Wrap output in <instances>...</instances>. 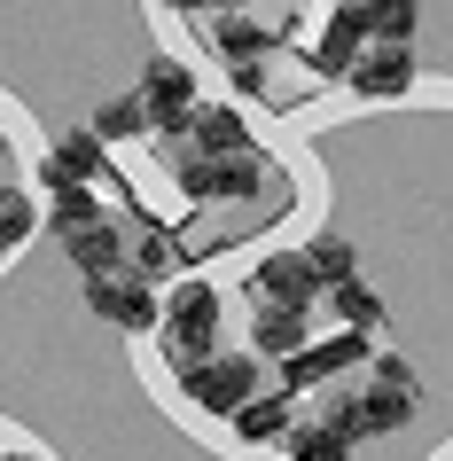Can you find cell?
I'll list each match as a JSON object with an SVG mask.
<instances>
[{"label": "cell", "mask_w": 453, "mask_h": 461, "mask_svg": "<svg viewBox=\"0 0 453 461\" xmlns=\"http://www.w3.org/2000/svg\"><path fill=\"white\" fill-rule=\"evenodd\" d=\"M219 321H227V305H219V282H204V274H180V282L165 290V313H157V352H165V367L219 352Z\"/></svg>", "instance_id": "6da1fadb"}, {"label": "cell", "mask_w": 453, "mask_h": 461, "mask_svg": "<svg viewBox=\"0 0 453 461\" xmlns=\"http://www.w3.org/2000/svg\"><path fill=\"white\" fill-rule=\"evenodd\" d=\"M258 352H204V360H180V367H165L172 375V391L188 399L195 414H212V422H227V414L258 391Z\"/></svg>", "instance_id": "7a4b0ae2"}, {"label": "cell", "mask_w": 453, "mask_h": 461, "mask_svg": "<svg viewBox=\"0 0 453 461\" xmlns=\"http://www.w3.org/2000/svg\"><path fill=\"white\" fill-rule=\"evenodd\" d=\"M86 305H95L110 329H125V337H149L157 313H165V297L149 290L141 267H102V274H86Z\"/></svg>", "instance_id": "3957f363"}, {"label": "cell", "mask_w": 453, "mask_h": 461, "mask_svg": "<svg viewBox=\"0 0 453 461\" xmlns=\"http://www.w3.org/2000/svg\"><path fill=\"white\" fill-rule=\"evenodd\" d=\"M414 78H422V55H414V40H367V48L352 55L344 86H352L359 102H406V95H414Z\"/></svg>", "instance_id": "277c9868"}, {"label": "cell", "mask_w": 453, "mask_h": 461, "mask_svg": "<svg viewBox=\"0 0 453 461\" xmlns=\"http://www.w3.org/2000/svg\"><path fill=\"white\" fill-rule=\"evenodd\" d=\"M141 102H149V125H165V133H180L195 110V71L180 63V55H149L141 71Z\"/></svg>", "instance_id": "5b68a950"}, {"label": "cell", "mask_w": 453, "mask_h": 461, "mask_svg": "<svg viewBox=\"0 0 453 461\" xmlns=\"http://www.w3.org/2000/svg\"><path fill=\"white\" fill-rule=\"evenodd\" d=\"M289 422H297V391H289V384H282V391H250V399H242V407L227 414V430H235L242 446H258V454H266V446L282 454Z\"/></svg>", "instance_id": "8992f818"}, {"label": "cell", "mask_w": 453, "mask_h": 461, "mask_svg": "<svg viewBox=\"0 0 453 461\" xmlns=\"http://www.w3.org/2000/svg\"><path fill=\"white\" fill-rule=\"evenodd\" d=\"M102 172H110V149L95 141V125H78L40 157V188L55 195V188H78V180H102Z\"/></svg>", "instance_id": "52a82bcc"}, {"label": "cell", "mask_w": 453, "mask_h": 461, "mask_svg": "<svg viewBox=\"0 0 453 461\" xmlns=\"http://www.w3.org/2000/svg\"><path fill=\"white\" fill-rule=\"evenodd\" d=\"M63 250H71V267L78 274H102V267H125V227L110 212L102 219H86L78 235H63Z\"/></svg>", "instance_id": "ba28073f"}, {"label": "cell", "mask_w": 453, "mask_h": 461, "mask_svg": "<svg viewBox=\"0 0 453 461\" xmlns=\"http://www.w3.org/2000/svg\"><path fill=\"white\" fill-rule=\"evenodd\" d=\"M282 461H352V438L336 430L329 414H297L282 438Z\"/></svg>", "instance_id": "9c48e42d"}, {"label": "cell", "mask_w": 453, "mask_h": 461, "mask_svg": "<svg viewBox=\"0 0 453 461\" xmlns=\"http://www.w3.org/2000/svg\"><path fill=\"white\" fill-rule=\"evenodd\" d=\"M86 125H95V141H102V149H133V141H149V133H157V125H149V102H141V95L102 102Z\"/></svg>", "instance_id": "30bf717a"}, {"label": "cell", "mask_w": 453, "mask_h": 461, "mask_svg": "<svg viewBox=\"0 0 453 461\" xmlns=\"http://www.w3.org/2000/svg\"><path fill=\"white\" fill-rule=\"evenodd\" d=\"M359 8H367L376 40H414V24H422V0H359Z\"/></svg>", "instance_id": "8fae6325"}, {"label": "cell", "mask_w": 453, "mask_h": 461, "mask_svg": "<svg viewBox=\"0 0 453 461\" xmlns=\"http://www.w3.org/2000/svg\"><path fill=\"white\" fill-rule=\"evenodd\" d=\"M32 235H40V212H32V195H24V188H0V258H8L16 243H32Z\"/></svg>", "instance_id": "7c38bea8"}, {"label": "cell", "mask_w": 453, "mask_h": 461, "mask_svg": "<svg viewBox=\"0 0 453 461\" xmlns=\"http://www.w3.org/2000/svg\"><path fill=\"white\" fill-rule=\"evenodd\" d=\"M86 219H102V203H95V188H86V180H78V188H55V212H48L55 235H78Z\"/></svg>", "instance_id": "4fadbf2b"}, {"label": "cell", "mask_w": 453, "mask_h": 461, "mask_svg": "<svg viewBox=\"0 0 453 461\" xmlns=\"http://www.w3.org/2000/svg\"><path fill=\"white\" fill-rule=\"evenodd\" d=\"M165 8H180V16H204V8H242V0H165Z\"/></svg>", "instance_id": "5bb4252c"}]
</instances>
